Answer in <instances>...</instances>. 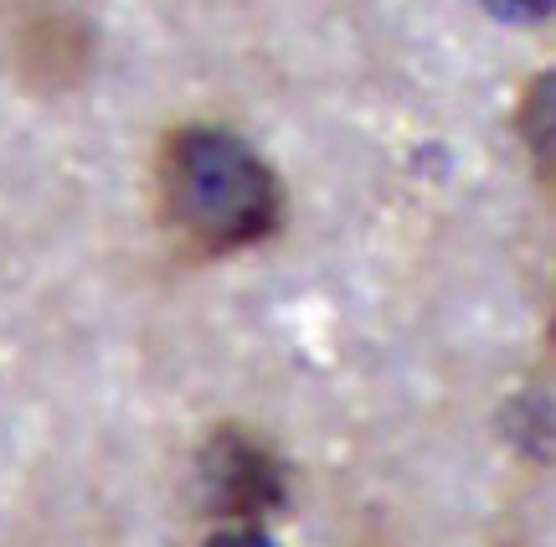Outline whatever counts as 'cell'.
<instances>
[{"instance_id":"3","label":"cell","mask_w":556,"mask_h":547,"mask_svg":"<svg viewBox=\"0 0 556 547\" xmlns=\"http://www.w3.org/2000/svg\"><path fill=\"white\" fill-rule=\"evenodd\" d=\"M88 52H93V32L78 11L67 5H31L26 16L16 21V58L21 73L31 88L52 94V88H73L88 67Z\"/></svg>"},{"instance_id":"4","label":"cell","mask_w":556,"mask_h":547,"mask_svg":"<svg viewBox=\"0 0 556 547\" xmlns=\"http://www.w3.org/2000/svg\"><path fill=\"white\" fill-rule=\"evenodd\" d=\"M206 547H268V537H263V527H222Z\"/></svg>"},{"instance_id":"1","label":"cell","mask_w":556,"mask_h":547,"mask_svg":"<svg viewBox=\"0 0 556 547\" xmlns=\"http://www.w3.org/2000/svg\"><path fill=\"white\" fill-rule=\"evenodd\" d=\"M155 207L191 259H232L283 227V182L222 124H176L155 150Z\"/></svg>"},{"instance_id":"2","label":"cell","mask_w":556,"mask_h":547,"mask_svg":"<svg viewBox=\"0 0 556 547\" xmlns=\"http://www.w3.org/2000/svg\"><path fill=\"white\" fill-rule=\"evenodd\" d=\"M201 486L206 511L227 527H258L268 511L283 507V465L248 428H217L201 449Z\"/></svg>"}]
</instances>
